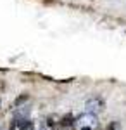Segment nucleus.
I'll list each match as a JSON object with an SVG mask.
<instances>
[{
    "label": "nucleus",
    "mask_w": 126,
    "mask_h": 130,
    "mask_svg": "<svg viewBox=\"0 0 126 130\" xmlns=\"http://www.w3.org/2000/svg\"><path fill=\"white\" fill-rule=\"evenodd\" d=\"M76 127H78V130H97L98 128L97 115H92V113L81 115L76 120Z\"/></svg>",
    "instance_id": "f257e3e1"
},
{
    "label": "nucleus",
    "mask_w": 126,
    "mask_h": 130,
    "mask_svg": "<svg viewBox=\"0 0 126 130\" xmlns=\"http://www.w3.org/2000/svg\"><path fill=\"white\" fill-rule=\"evenodd\" d=\"M106 104L100 97H90V99L85 102V111L87 113H92V115H98L100 111H104Z\"/></svg>",
    "instance_id": "f03ea898"
},
{
    "label": "nucleus",
    "mask_w": 126,
    "mask_h": 130,
    "mask_svg": "<svg viewBox=\"0 0 126 130\" xmlns=\"http://www.w3.org/2000/svg\"><path fill=\"white\" fill-rule=\"evenodd\" d=\"M76 128V120L73 115H66L59 120V127L57 130H74Z\"/></svg>",
    "instance_id": "7ed1b4c3"
},
{
    "label": "nucleus",
    "mask_w": 126,
    "mask_h": 130,
    "mask_svg": "<svg viewBox=\"0 0 126 130\" xmlns=\"http://www.w3.org/2000/svg\"><path fill=\"white\" fill-rule=\"evenodd\" d=\"M9 130H35V127H33V121L29 120H16L12 121V125H10Z\"/></svg>",
    "instance_id": "20e7f679"
},
{
    "label": "nucleus",
    "mask_w": 126,
    "mask_h": 130,
    "mask_svg": "<svg viewBox=\"0 0 126 130\" xmlns=\"http://www.w3.org/2000/svg\"><path fill=\"white\" fill-rule=\"evenodd\" d=\"M59 127V118H55V116H49L47 120L41 123V128L40 130H57Z\"/></svg>",
    "instance_id": "39448f33"
}]
</instances>
